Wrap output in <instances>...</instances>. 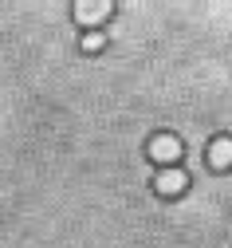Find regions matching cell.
Returning a JSON list of instances; mask_svg holds the SVG:
<instances>
[{
    "mask_svg": "<svg viewBox=\"0 0 232 248\" xmlns=\"http://www.w3.org/2000/svg\"><path fill=\"white\" fill-rule=\"evenodd\" d=\"M209 166H213V170H228V166H232V138H213V146H209Z\"/></svg>",
    "mask_w": 232,
    "mask_h": 248,
    "instance_id": "obj_4",
    "label": "cell"
},
{
    "mask_svg": "<svg viewBox=\"0 0 232 248\" xmlns=\"http://www.w3.org/2000/svg\"><path fill=\"white\" fill-rule=\"evenodd\" d=\"M154 185H157V193H170V197H173V193H181L185 185H189V177H185L181 170H173V166H165V170L154 177Z\"/></svg>",
    "mask_w": 232,
    "mask_h": 248,
    "instance_id": "obj_3",
    "label": "cell"
},
{
    "mask_svg": "<svg viewBox=\"0 0 232 248\" xmlns=\"http://www.w3.org/2000/svg\"><path fill=\"white\" fill-rule=\"evenodd\" d=\"M107 16H110V4H107V0H98V4H91V0H79V4H75V20L87 24V28L103 24Z\"/></svg>",
    "mask_w": 232,
    "mask_h": 248,
    "instance_id": "obj_2",
    "label": "cell"
},
{
    "mask_svg": "<svg viewBox=\"0 0 232 248\" xmlns=\"http://www.w3.org/2000/svg\"><path fill=\"white\" fill-rule=\"evenodd\" d=\"M150 158H154L157 166H173V162L181 158V142H177L173 134H154V138H150Z\"/></svg>",
    "mask_w": 232,
    "mask_h": 248,
    "instance_id": "obj_1",
    "label": "cell"
},
{
    "mask_svg": "<svg viewBox=\"0 0 232 248\" xmlns=\"http://www.w3.org/2000/svg\"><path fill=\"white\" fill-rule=\"evenodd\" d=\"M103 44H107V40H103V32H87V36H83V44H79V47H83V51H91V55H94V51H103Z\"/></svg>",
    "mask_w": 232,
    "mask_h": 248,
    "instance_id": "obj_5",
    "label": "cell"
}]
</instances>
